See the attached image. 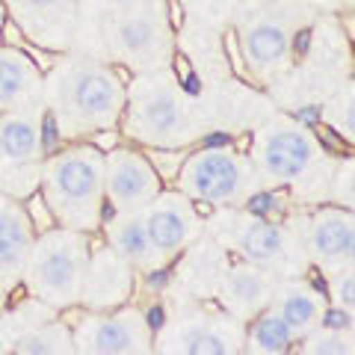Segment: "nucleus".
Listing matches in <instances>:
<instances>
[{"label":"nucleus","instance_id":"obj_8","mask_svg":"<svg viewBox=\"0 0 355 355\" xmlns=\"http://www.w3.org/2000/svg\"><path fill=\"white\" fill-rule=\"evenodd\" d=\"M254 148V172L266 184L293 187L317 169V139L302 121L293 119H272L258 130L252 139Z\"/></svg>","mask_w":355,"mask_h":355},{"label":"nucleus","instance_id":"obj_32","mask_svg":"<svg viewBox=\"0 0 355 355\" xmlns=\"http://www.w3.org/2000/svg\"><path fill=\"white\" fill-rule=\"evenodd\" d=\"M225 57H228V65H231V71H234L240 80H254L252 71H249V65L246 60H243V51H240V39H237V33H225Z\"/></svg>","mask_w":355,"mask_h":355},{"label":"nucleus","instance_id":"obj_19","mask_svg":"<svg viewBox=\"0 0 355 355\" xmlns=\"http://www.w3.org/2000/svg\"><path fill=\"white\" fill-rule=\"evenodd\" d=\"M33 240H36V231L21 202L0 193V282H15L24 272Z\"/></svg>","mask_w":355,"mask_h":355},{"label":"nucleus","instance_id":"obj_15","mask_svg":"<svg viewBox=\"0 0 355 355\" xmlns=\"http://www.w3.org/2000/svg\"><path fill=\"white\" fill-rule=\"evenodd\" d=\"M9 18L24 30L27 42L51 51H65L74 36L77 0H3Z\"/></svg>","mask_w":355,"mask_h":355},{"label":"nucleus","instance_id":"obj_28","mask_svg":"<svg viewBox=\"0 0 355 355\" xmlns=\"http://www.w3.org/2000/svg\"><path fill=\"white\" fill-rule=\"evenodd\" d=\"M331 305H338L343 311H352L355 314V275H352V266L349 270H338L331 272Z\"/></svg>","mask_w":355,"mask_h":355},{"label":"nucleus","instance_id":"obj_34","mask_svg":"<svg viewBox=\"0 0 355 355\" xmlns=\"http://www.w3.org/2000/svg\"><path fill=\"white\" fill-rule=\"evenodd\" d=\"M352 320H355L352 311H343L338 305H331V308H323V314H320V326L323 329H338V331H352Z\"/></svg>","mask_w":355,"mask_h":355},{"label":"nucleus","instance_id":"obj_9","mask_svg":"<svg viewBox=\"0 0 355 355\" xmlns=\"http://www.w3.org/2000/svg\"><path fill=\"white\" fill-rule=\"evenodd\" d=\"M74 352L83 355H146L154 352V329L139 308L80 311L71 323Z\"/></svg>","mask_w":355,"mask_h":355},{"label":"nucleus","instance_id":"obj_37","mask_svg":"<svg viewBox=\"0 0 355 355\" xmlns=\"http://www.w3.org/2000/svg\"><path fill=\"white\" fill-rule=\"evenodd\" d=\"M0 39H3V44H9V48H24V44H27L24 30H21L12 18L0 21Z\"/></svg>","mask_w":355,"mask_h":355},{"label":"nucleus","instance_id":"obj_31","mask_svg":"<svg viewBox=\"0 0 355 355\" xmlns=\"http://www.w3.org/2000/svg\"><path fill=\"white\" fill-rule=\"evenodd\" d=\"M148 160H151L154 169H157L160 181H175L178 169H181L184 154H178V148H154Z\"/></svg>","mask_w":355,"mask_h":355},{"label":"nucleus","instance_id":"obj_4","mask_svg":"<svg viewBox=\"0 0 355 355\" xmlns=\"http://www.w3.org/2000/svg\"><path fill=\"white\" fill-rule=\"evenodd\" d=\"M89 261V234L74 228H48L36 234L24 263V287L36 302L53 311L80 305L83 272Z\"/></svg>","mask_w":355,"mask_h":355},{"label":"nucleus","instance_id":"obj_10","mask_svg":"<svg viewBox=\"0 0 355 355\" xmlns=\"http://www.w3.org/2000/svg\"><path fill=\"white\" fill-rule=\"evenodd\" d=\"M154 349L166 355H234L246 349L243 320L231 314H205L193 311L178 320H169L154 335Z\"/></svg>","mask_w":355,"mask_h":355},{"label":"nucleus","instance_id":"obj_2","mask_svg":"<svg viewBox=\"0 0 355 355\" xmlns=\"http://www.w3.org/2000/svg\"><path fill=\"white\" fill-rule=\"evenodd\" d=\"M119 121L128 139L148 148H184L205 133L181 83L163 69H148L128 83Z\"/></svg>","mask_w":355,"mask_h":355},{"label":"nucleus","instance_id":"obj_18","mask_svg":"<svg viewBox=\"0 0 355 355\" xmlns=\"http://www.w3.org/2000/svg\"><path fill=\"white\" fill-rule=\"evenodd\" d=\"M44 154L48 151H44L39 113H30V110L0 113V172L27 163H42Z\"/></svg>","mask_w":355,"mask_h":355},{"label":"nucleus","instance_id":"obj_17","mask_svg":"<svg viewBox=\"0 0 355 355\" xmlns=\"http://www.w3.org/2000/svg\"><path fill=\"white\" fill-rule=\"evenodd\" d=\"M275 287H279V282L272 279V270H263V266L246 263V261L234 263L231 270L222 272V282H219L222 311L243 320V323H249L263 308H270Z\"/></svg>","mask_w":355,"mask_h":355},{"label":"nucleus","instance_id":"obj_20","mask_svg":"<svg viewBox=\"0 0 355 355\" xmlns=\"http://www.w3.org/2000/svg\"><path fill=\"white\" fill-rule=\"evenodd\" d=\"M107 243L133 266V270L154 272V270H163V263H166L163 252L154 246L151 237H148V228H146V222H142V210L110 216Z\"/></svg>","mask_w":355,"mask_h":355},{"label":"nucleus","instance_id":"obj_5","mask_svg":"<svg viewBox=\"0 0 355 355\" xmlns=\"http://www.w3.org/2000/svg\"><path fill=\"white\" fill-rule=\"evenodd\" d=\"M258 172L246 154L231 146H205L181 160L175 184L193 202L214 207H240L258 193Z\"/></svg>","mask_w":355,"mask_h":355},{"label":"nucleus","instance_id":"obj_25","mask_svg":"<svg viewBox=\"0 0 355 355\" xmlns=\"http://www.w3.org/2000/svg\"><path fill=\"white\" fill-rule=\"evenodd\" d=\"M299 352L305 355H352V331H338V329H314L305 338H299Z\"/></svg>","mask_w":355,"mask_h":355},{"label":"nucleus","instance_id":"obj_16","mask_svg":"<svg viewBox=\"0 0 355 355\" xmlns=\"http://www.w3.org/2000/svg\"><path fill=\"white\" fill-rule=\"evenodd\" d=\"M308 254L326 275L349 270L355 261V216L349 207L326 205L311 216Z\"/></svg>","mask_w":355,"mask_h":355},{"label":"nucleus","instance_id":"obj_21","mask_svg":"<svg viewBox=\"0 0 355 355\" xmlns=\"http://www.w3.org/2000/svg\"><path fill=\"white\" fill-rule=\"evenodd\" d=\"M44 74L21 48H0V113L24 110L42 95Z\"/></svg>","mask_w":355,"mask_h":355},{"label":"nucleus","instance_id":"obj_6","mask_svg":"<svg viewBox=\"0 0 355 355\" xmlns=\"http://www.w3.org/2000/svg\"><path fill=\"white\" fill-rule=\"evenodd\" d=\"M104 42L125 62L160 69L172 51L166 0H113L104 15Z\"/></svg>","mask_w":355,"mask_h":355},{"label":"nucleus","instance_id":"obj_35","mask_svg":"<svg viewBox=\"0 0 355 355\" xmlns=\"http://www.w3.org/2000/svg\"><path fill=\"white\" fill-rule=\"evenodd\" d=\"M89 146H95L101 154H107V151H113V148H119V146H121V133H119V130H113V128L92 130V133H89Z\"/></svg>","mask_w":355,"mask_h":355},{"label":"nucleus","instance_id":"obj_13","mask_svg":"<svg viewBox=\"0 0 355 355\" xmlns=\"http://www.w3.org/2000/svg\"><path fill=\"white\" fill-rule=\"evenodd\" d=\"M133 287H137V270L110 243L89 249L83 291H80V302L86 311L121 308L133 296Z\"/></svg>","mask_w":355,"mask_h":355},{"label":"nucleus","instance_id":"obj_36","mask_svg":"<svg viewBox=\"0 0 355 355\" xmlns=\"http://www.w3.org/2000/svg\"><path fill=\"white\" fill-rule=\"evenodd\" d=\"M172 71H175V80L193 92L196 89V71H193V65H190V60H187L184 53H175L172 57Z\"/></svg>","mask_w":355,"mask_h":355},{"label":"nucleus","instance_id":"obj_14","mask_svg":"<svg viewBox=\"0 0 355 355\" xmlns=\"http://www.w3.org/2000/svg\"><path fill=\"white\" fill-rule=\"evenodd\" d=\"M142 222L148 228L151 243L163 252L166 261L190 246L202 225L193 202L181 190H160L151 198V205L142 207Z\"/></svg>","mask_w":355,"mask_h":355},{"label":"nucleus","instance_id":"obj_11","mask_svg":"<svg viewBox=\"0 0 355 355\" xmlns=\"http://www.w3.org/2000/svg\"><path fill=\"white\" fill-rule=\"evenodd\" d=\"M237 39L254 80H270L282 74L293 60V30L275 9H254L252 15H246Z\"/></svg>","mask_w":355,"mask_h":355},{"label":"nucleus","instance_id":"obj_38","mask_svg":"<svg viewBox=\"0 0 355 355\" xmlns=\"http://www.w3.org/2000/svg\"><path fill=\"white\" fill-rule=\"evenodd\" d=\"M166 21H169L172 30L184 27V6L178 3V0H166Z\"/></svg>","mask_w":355,"mask_h":355},{"label":"nucleus","instance_id":"obj_29","mask_svg":"<svg viewBox=\"0 0 355 355\" xmlns=\"http://www.w3.org/2000/svg\"><path fill=\"white\" fill-rule=\"evenodd\" d=\"M21 202H24L21 207H24V214H27V219H30V225H33V231H36V234H42V231H48V228L57 225V219H53V214H51L48 202H44L42 190L30 193L27 198H21Z\"/></svg>","mask_w":355,"mask_h":355},{"label":"nucleus","instance_id":"obj_12","mask_svg":"<svg viewBox=\"0 0 355 355\" xmlns=\"http://www.w3.org/2000/svg\"><path fill=\"white\" fill-rule=\"evenodd\" d=\"M160 190V175L142 151L119 146L104 154V196L116 214L142 210Z\"/></svg>","mask_w":355,"mask_h":355},{"label":"nucleus","instance_id":"obj_7","mask_svg":"<svg viewBox=\"0 0 355 355\" xmlns=\"http://www.w3.org/2000/svg\"><path fill=\"white\" fill-rule=\"evenodd\" d=\"M210 231L225 249L237 252L246 263H258L263 270H279V272H296L299 258L293 252V240L279 222L266 219L263 214H246V210L228 207L214 210L207 216Z\"/></svg>","mask_w":355,"mask_h":355},{"label":"nucleus","instance_id":"obj_3","mask_svg":"<svg viewBox=\"0 0 355 355\" xmlns=\"http://www.w3.org/2000/svg\"><path fill=\"white\" fill-rule=\"evenodd\" d=\"M42 196L62 228L92 231L104 222V154L95 146H74L42 166Z\"/></svg>","mask_w":355,"mask_h":355},{"label":"nucleus","instance_id":"obj_1","mask_svg":"<svg viewBox=\"0 0 355 355\" xmlns=\"http://www.w3.org/2000/svg\"><path fill=\"white\" fill-rule=\"evenodd\" d=\"M51 74L48 116L53 119L60 137H86L92 130L119 125L128 86L116 77L113 65L95 60H57Z\"/></svg>","mask_w":355,"mask_h":355},{"label":"nucleus","instance_id":"obj_22","mask_svg":"<svg viewBox=\"0 0 355 355\" xmlns=\"http://www.w3.org/2000/svg\"><path fill=\"white\" fill-rule=\"evenodd\" d=\"M270 305L279 311V317L291 326L296 340L305 338L308 331H314L320 326V314H323V296L317 293V287L302 284V282L275 287V296Z\"/></svg>","mask_w":355,"mask_h":355},{"label":"nucleus","instance_id":"obj_40","mask_svg":"<svg viewBox=\"0 0 355 355\" xmlns=\"http://www.w3.org/2000/svg\"><path fill=\"white\" fill-rule=\"evenodd\" d=\"M0 21H3V9H0Z\"/></svg>","mask_w":355,"mask_h":355},{"label":"nucleus","instance_id":"obj_30","mask_svg":"<svg viewBox=\"0 0 355 355\" xmlns=\"http://www.w3.org/2000/svg\"><path fill=\"white\" fill-rule=\"evenodd\" d=\"M311 133H314V139L323 154H352V142H347L335 128H329L326 121H314Z\"/></svg>","mask_w":355,"mask_h":355},{"label":"nucleus","instance_id":"obj_23","mask_svg":"<svg viewBox=\"0 0 355 355\" xmlns=\"http://www.w3.org/2000/svg\"><path fill=\"white\" fill-rule=\"evenodd\" d=\"M9 352L18 355H71L74 352V340H71V329L57 320V323H36L27 331L9 338Z\"/></svg>","mask_w":355,"mask_h":355},{"label":"nucleus","instance_id":"obj_24","mask_svg":"<svg viewBox=\"0 0 355 355\" xmlns=\"http://www.w3.org/2000/svg\"><path fill=\"white\" fill-rule=\"evenodd\" d=\"M293 331L291 326L279 317V311L272 305L263 308L258 317H252V329L246 335V349L252 355H284L293 349Z\"/></svg>","mask_w":355,"mask_h":355},{"label":"nucleus","instance_id":"obj_39","mask_svg":"<svg viewBox=\"0 0 355 355\" xmlns=\"http://www.w3.org/2000/svg\"><path fill=\"white\" fill-rule=\"evenodd\" d=\"M113 71H116V77H119V80L125 83V86H128V83L133 80V74H130V71L125 69V65H113Z\"/></svg>","mask_w":355,"mask_h":355},{"label":"nucleus","instance_id":"obj_27","mask_svg":"<svg viewBox=\"0 0 355 355\" xmlns=\"http://www.w3.org/2000/svg\"><path fill=\"white\" fill-rule=\"evenodd\" d=\"M42 181V166L39 163H27V166H15V169H3L0 172V193L12 196V198H27L30 193L39 190Z\"/></svg>","mask_w":355,"mask_h":355},{"label":"nucleus","instance_id":"obj_33","mask_svg":"<svg viewBox=\"0 0 355 355\" xmlns=\"http://www.w3.org/2000/svg\"><path fill=\"white\" fill-rule=\"evenodd\" d=\"M21 51H24L27 57L33 60V65H36L42 74H51V69H53V65H57V60H60V53H57V51L42 48V44H33V42H27Z\"/></svg>","mask_w":355,"mask_h":355},{"label":"nucleus","instance_id":"obj_26","mask_svg":"<svg viewBox=\"0 0 355 355\" xmlns=\"http://www.w3.org/2000/svg\"><path fill=\"white\" fill-rule=\"evenodd\" d=\"M323 121L329 128H335L347 142L355 146V89L347 86L343 92L323 110Z\"/></svg>","mask_w":355,"mask_h":355}]
</instances>
